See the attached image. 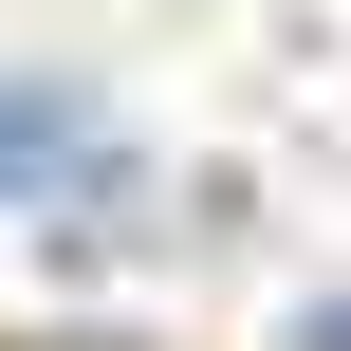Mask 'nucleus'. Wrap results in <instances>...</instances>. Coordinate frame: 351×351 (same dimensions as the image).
<instances>
[{"instance_id": "f257e3e1", "label": "nucleus", "mask_w": 351, "mask_h": 351, "mask_svg": "<svg viewBox=\"0 0 351 351\" xmlns=\"http://www.w3.org/2000/svg\"><path fill=\"white\" fill-rule=\"evenodd\" d=\"M74 185H111L93 167V111L74 93H0V204H74Z\"/></svg>"}, {"instance_id": "f03ea898", "label": "nucleus", "mask_w": 351, "mask_h": 351, "mask_svg": "<svg viewBox=\"0 0 351 351\" xmlns=\"http://www.w3.org/2000/svg\"><path fill=\"white\" fill-rule=\"evenodd\" d=\"M296 351H351V296H315V315H296Z\"/></svg>"}]
</instances>
